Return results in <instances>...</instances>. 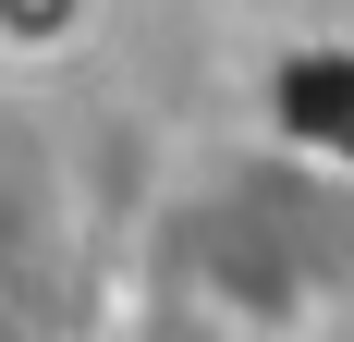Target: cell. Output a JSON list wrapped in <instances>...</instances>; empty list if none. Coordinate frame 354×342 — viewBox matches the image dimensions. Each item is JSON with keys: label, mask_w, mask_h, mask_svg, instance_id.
<instances>
[{"label": "cell", "mask_w": 354, "mask_h": 342, "mask_svg": "<svg viewBox=\"0 0 354 342\" xmlns=\"http://www.w3.org/2000/svg\"><path fill=\"white\" fill-rule=\"evenodd\" d=\"M86 0H0V49H73Z\"/></svg>", "instance_id": "6da1fadb"}]
</instances>
